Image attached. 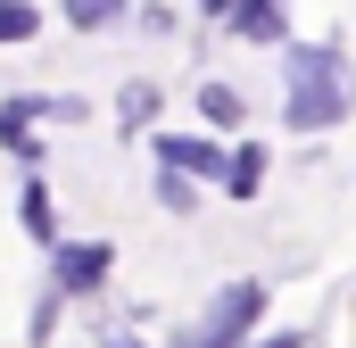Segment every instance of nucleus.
Instances as JSON below:
<instances>
[{
    "label": "nucleus",
    "instance_id": "obj_1",
    "mask_svg": "<svg viewBox=\"0 0 356 348\" xmlns=\"http://www.w3.org/2000/svg\"><path fill=\"white\" fill-rule=\"evenodd\" d=\"M290 133H323L348 116V67L340 50H290V100H282Z\"/></svg>",
    "mask_w": 356,
    "mask_h": 348
},
{
    "label": "nucleus",
    "instance_id": "obj_2",
    "mask_svg": "<svg viewBox=\"0 0 356 348\" xmlns=\"http://www.w3.org/2000/svg\"><path fill=\"white\" fill-rule=\"evenodd\" d=\"M257 307H266V290H257V282H232V290L207 307V332H199L191 348H232L241 332H249V324H257Z\"/></svg>",
    "mask_w": 356,
    "mask_h": 348
},
{
    "label": "nucleus",
    "instance_id": "obj_3",
    "mask_svg": "<svg viewBox=\"0 0 356 348\" xmlns=\"http://www.w3.org/2000/svg\"><path fill=\"white\" fill-rule=\"evenodd\" d=\"M158 166L166 174H224L232 158H224L216 141H199V133H158Z\"/></svg>",
    "mask_w": 356,
    "mask_h": 348
},
{
    "label": "nucleus",
    "instance_id": "obj_4",
    "mask_svg": "<svg viewBox=\"0 0 356 348\" xmlns=\"http://www.w3.org/2000/svg\"><path fill=\"white\" fill-rule=\"evenodd\" d=\"M108 282V241H58V290H99Z\"/></svg>",
    "mask_w": 356,
    "mask_h": 348
},
{
    "label": "nucleus",
    "instance_id": "obj_5",
    "mask_svg": "<svg viewBox=\"0 0 356 348\" xmlns=\"http://www.w3.org/2000/svg\"><path fill=\"white\" fill-rule=\"evenodd\" d=\"M232 25H241L249 42H282V0H241V8H232Z\"/></svg>",
    "mask_w": 356,
    "mask_h": 348
},
{
    "label": "nucleus",
    "instance_id": "obj_6",
    "mask_svg": "<svg viewBox=\"0 0 356 348\" xmlns=\"http://www.w3.org/2000/svg\"><path fill=\"white\" fill-rule=\"evenodd\" d=\"M25 133H33V108H25V100H8V108H0V141H8L17 158H33V150H42V141H25Z\"/></svg>",
    "mask_w": 356,
    "mask_h": 348
},
{
    "label": "nucleus",
    "instance_id": "obj_7",
    "mask_svg": "<svg viewBox=\"0 0 356 348\" xmlns=\"http://www.w3.org/2000/svg\"><path fill=\"white\" fill-rule=\"evenodd\" d=\"M124 17V0H67V25H83V33H108Z\"/></svg>",
    "mask_w": 356,
    "mask_h": 348
},
{
    "label": "nucleus",
    "instance_id": "obj_8",
    "mask_svg": "<svg viewBox=\"0 0 356 348\" xmlns=\"http://www.w3.org/2000/svg\"><path fill=\"white\" fill-rule=\"evenodd\" d=\"M17 216H25V232H33V241H50V232H58V224H50V191H42V182H25Z\"/></svg>",
    "mask_w": 356,
    "mask_h": 348
},
{
    "label": "nucleus",
    "instance_id": "obj_9",
    "mask_svg": "<svg viewBox=\"0 0 356 348\" xmlns=\"http://www.w3.org/2000/svg\"><path fill=\"white\" fill-rule=\"evenodd\" d=\"M0 42H33V0H0Z\"/></svg>",
    "mask_w": 356,
    "mask_h": 348
},
{
    "label": "nucleus",
    "instance_id": "obj_10",
    "mask_svg": "<svg viewBox=\"0 0 356 348\" xmlns=\"http://www.w3.org/2000/svg\"><path fill=\"white\" fill-rule=\"evenodd\" d=\"M199 108H207L216 125H241V91H224V84H207V91H199Z\"/></svg>",
    "mask_w": 356,
    "mask_h": 348
},
{
    "label": "nucleus",
    "instance_id": "obj_11",
    "mask_svg": "<svg viewBox=\"0 0 356 348\" xmlns=\"http://www.w3.org/2000/svg\"><path fill=\"white\" fill-rule=\"evenodd\" d=\"M257 174H266V158H257V150H241V158H232V166H224V182H232V191H241V199H249V191H257Z\"/></svg>",
    "mask_w": 356,
    "mask_h": 348
},
{
    "label": "nucleus",
    "instance_id": "obj_12",
    "mask_svg": "<svg viewBox=\"0 0 356 348\" xmlns=\"http://www.w3.org/2000/svg\"><path fill=\"white\" fill-rule=\"evenodd\" d=\"M158 199H166L175 216H191V174H166V166H158Z\"/></svg>",
    "mask_w": 356,
    "mask_h": 348
},
{
    "label": "nucleus",
    "instance_id": "obj_13",
    "mask_svg": "<svg viewBox=\"0 0 356 348\" xmlns=\"http://www.w3.org/2000/svg\"><path fill=\"white\" fill-rule=\"evenodd\" d=\"M207 8H216V17H232V8H241V0H207Z\"/></svg>",
    "mask_w": 356,
    "mask_h": 348
},
{
    "label": "nucleus",
    "instance_id": "obj_14",
    "mask_svg": "<svg viewBox=\"0 0 356 348\" xmlns=\"http://www.w3.org/2000/svg\"><path fill=\"white\" fill-rule=\"evenodd\" d=\"M116 348H133V340H116Z\"/></svg>",
    "mask_w": 356,
    "mask_h": 348
}]
</instances>
